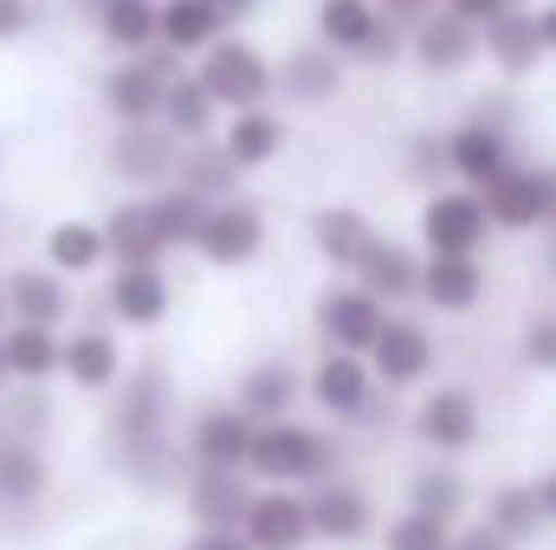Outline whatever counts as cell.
I'll use <instances>...</instances> for the list:
<instances>
[{
  "instance_id": "6da1fadb",
  "label": "cell",
  "mask_w": 556,
  "mask_h": 550,
  "mask_svg": "<svg viewBox=\"0 0 556 550\" xmlns=\"http://www.w3.org/2000/svg\"><path fill=\"white\" fill-rule=\"evenodd\" d=\"M253 486H278V492H311L324 479L343 473V440L330 427H311V421H266L253 434V460H247Z\"/></svg>"
},
{
  "instance_id": "7a4b0ae2",
  "label": "cell",
  "mask_w": 556,
  "mask_h": 550,
  "mask_svg": "<svg viewBox=\"0 0 556 550\" xmlns=\"http://www.w3.org/2000/svg\"><path fill=\"white\" fill-rule=\"evenodd\" d=\"M194 78H201V91L233 117V111H260V104H273L278 98V59L266 46H253L247 33H227L214 52H201L194 59Z\"/></svg>"
},
{
  "instance_id": "3957f363",
  "label": "cell",
  "mask_w": 556,
  "mask_h": 550,
  "mask_svg": "<svg viewBox=\"0 0 556 550\" xmlns=\"http://www.w3.org/2000/svg\"><path fill=\"white\" fill-rule=\"evenodd\" d=\"M492 214H485V195H472V188H433L427 201H420L415 214V247L427 260H485V247H492Z\"/></svg>"
},
{
  "instance_id": "277c9868",
  "label": "cell",
  "mask_w": 556,
  "mask_h": 550,
  "mask_svg": "<svg viewBox=\"0 0 556 550\" xmlns=\"http://www.w3.org/2000/svg\"><path fill=\"white\" fill-rule=\"evenodd\" d=\"M311 26H317V46H330L343 65H402L408 59V33H395L376 0H317Z\"/></svg>"
},
{
  "instance_id": "5b68a950",
  "label": "cell",
  "mask_w": 556,
  "mask_h": 550,
  "mask_svg": "<svg viewBox=\"0 0 556 550\" xmlns=\"http://www.w3.org/2000/svg\"><path fill=\"white\" fill-rule=\"evenodd\" d=\"M188 65L175 59V52H142V59H117L104 78H98V104H104V117L117 124V130H142V124H155L162 117V98H168V85L181 78Z\"/></svg>"
},
{
  "instance_id": "8992f818",
  "label": "cell",
  "mask_w": 556,
  "mask_h": 550,
  "mask_svg": "<svg viewBox=\"0 0 556 550\" xmlns=\"http://www.w3.org/2000/svg\"><path fill=\"white\" fill-rule=\"evenodd\" d=\"M511 162H525V155H518V142H511V124H505L492 104H479L472 117H459V124L446 130V182H453V188L485 195Z\"/></svg>"
},
{
  "instance_id": "52a82bcc",
  "label": "cell",
  "mask_w": 556,
  "mask_h": 550,
  "mask_svg": "<svg viewBox=\"0 0 556 550\" xmlns=\"http://www.w3.org/2000/svg\"><path fill=\"white\" fill-rule=\"evenodd\" d=\"M304 396L317 402V414H324V421H337V427H363V421H376L382 383H376L369 357H343V350H324V357L304 370Z\"/></svg>"
},
{
  "instance_id": "ba28073f",
  "label": "cell",
  "mask_w": 556,
  "mask_h": 550,
  "mask_svg": "<svg viewBox=\"0 0 556 550\" xmlns=\"http://www.w3.org/2000/svg\"><path fill=\"white\" fill-rule=\"evenodd\" d=\"M408 434H415L433 460H459V453H472L485 440V409H479V396L466 383H440V389H427L415 402Z\"/></svg>"
},
{
  "instance_id": "9c48e42d",
  "label": "cell",
  "mask_w": 556,
  "mask_h": 550,
  "mask_svg": "<svg viewBox=\"0 0 556 550\" xmlns=\"http://www.w3.org/2000/svg\"><path fill=\"white\" fill-rule=\"evenodd\" d=\"M485 214L498 234H556V162H511L485 188Z\"/></svg>"
},
{
  "instance_id": "30bf717a",
  "label": "cell",
  "mask_w": 556,
  "mask_h": 550,
  "mask_svg": "<svg viewBox=\"0 0 556 550\" xmlns=\"http://www.w3.org/2000/svg\"><path fill=\"white\" fill-rule=\"evenodd\" d=\"M273 240V221L253 195H233V201H214L207 221H201V240H194V260L214 266V273H240L266 253Z\"/></svg>"
},
{
  "instance_id": "8fae6325",
  "label": "cell",
  "mask_w": 556,
  "mask_h": 550,
  "mask_svg": "<svg viewBox=\"0 0 556 550\" xmlns=\"http://www.w3.org/2000/svg\"><path fill=\"white\" fill-rule=\"evenodd\" d=\"M389 304L382 298H369L363 285H330L324 298H317V311H311V330H317V343L324 350H343V357H369L376 350V337L389 330Z\"/></svg>"
},
{
  "instance_id": "7c38bea8",
  "label": "cell",
  "mask_w": 556,
  "mask_h": 550,
  "mask_svg": "<svg viewBox=\"0 0 556 550\" xmlns=\"http://www.w3.org/2000/svg\"><path fill=\"white\" fill-rule=\"evenodd\" d=\"M433 363H440V343H433V330H427L420 317H408V311H395L389 330H382L376 350H369V370H376L382 396H408V389H420V383L433 376Z\"/></svg>"
},
{
  "instance_id": "4fadbf2b",
  "label": "cell",
  "mask_w": 556,
  "mask_h": 550,
  "mask_svg": "<svg viewBox=\"0 0 556 550\" xmlns=\"http://www.w3.org/2000/svg\"><path fill=\"white\" fill-rule=\"evenodd\" d=\"M253 434H260V421H247L233 402H214V409H201L188 421L181 453H188V466H207V473H247Z\"/></svg>"
},
{
  "instance_id": "5bb4252c",
  "label": "cell",
  "mask_w": 556,
  "mask_h": 550,
  "mask_svg": "<svg viewBox=\"0 0 556 550\" xmlns=\"http://www.w3.org/2000/svg\"><path fill=\"white\" fill-rule=\"evenodd\" d=\"M104 311L117 330H162L175 311V278L168 266H111L104 273Z\"/></svg>"
},
{
  "instance_id": "9a60e30c",
  "label": "cell",
  "mask_w": 556,
  "mask_h": 550,
  "mask_svg": "<svg viewBox=\"0 0 556 550\" xmlns=\"http://www.w3.org/2000/svg\"><path fill=\"white\" fill-rule=\"evenodd\" d=\"M59 383L78 389V396H117L124 389V337L111 324H72Z\"/></svg>"
},
{
  "instance_id": "2e32d148",
  "label": "cell",
  "mask_w": 556,
  "mask_h": 550,
  "mask_svg": "<svg viewBox=\"0 0 556 550\" xmlns=\"http://www.w3.org/2000/svg\"><path fill=\"white\" fill-rule=\"evenodd\" d=\"M304 234H311V253H317L337 278H350L356 266H363V253L382 240V227H376L356 201H324V208H311Z\"/></svg>"
},
{
  "instance_id": "e0dca14e",
  "label": "cell",
  "mask_w": 556,
  "mask_h": 550,
  "mask_svg": "<svg viewBox=\"0 0 556 550\" xmlns=\"http://www.w3.org/2000/svg\"><path fill=\"white\" fill-rule=\"evenodd\" d=\"M304 505H311V532H317V545H330V550H350V545H363V538L376 532V499H369L350 473L311 486Z\"/></svg>"
},
{
  "instance_id": "ac0fdd59",
  "label": "cell",
  "mask_w": 556,
  "mask_h": 550,
  "mask_svg": "<svg viewBox=\"0 0 556 550\" xmlns=\"http://www.w3.org/2000/svg\"><path fill=\"white\" fill-rule=\"evenodd\" d=\"M233 409L247 414V421H291L298 402H304V370L291 363V357H260V363H247L240 376H233V396H227Z\"/></svg>"
},
{
  "instance_id": "d6986e66",
  "label": "cell",
  "mask_w": 556,
  "mask_h": 550,
  "mask_svg": "<svg viewBox=\"0 0 556 550\" xmlns=\"http://www.w3.org/2000/svg\"><path fill=\"white\" fill-rule=\"evenodd\" d=\"M175 168H181V142L168 137L162 124H142V130H117L111 137V175L130 182V195L175 188Z\"/></svg>"
},
{
  "instance_id": "ffe728a7",
  "label": "cell",
  "mask_w": 556,
  "mask_h": 550,
  "mask_svg": "<svg viewBox=\"0 0 556 550\" xmlns=\"http://www.w3.org/2000/svg\"><path fill=\"white\" fill-rule=\"evenodd\" d=\"M253 492H260L253 473H207V466H188V479H181V505H188V525H194V532H240Z\"/></svg>"
},
{
  "instance_id": "44dd1931",
  "label": "cell",
  "mask_w": 556,
  "mask_h": 550,
  "mask_svg": "<svg viewBox=\"0 0 556 550\" xmlns=\"http://www.w3.org/2000/svg\"><path fill=\"white\" fill-rule=\"evenodd\" d=\"M39 266H46V273H59L65 285L111 273L104 221H91V214H65V221H52V227H46V240H39Z\"/></svg>"
},
{
  "instance_id": "7402d4cb",
  "label": "cell",
  "mask_w": 556,
  "mask_h": 550,
  "mask_svg": "<svg viewBox=\"0 0 556 550\" xmlns=\"http://www.w3.org/2000/svg\"><path fill=\"white\" fill-rule=\"evenodd\" d=\"M485 52H479V26H466V20H453L446 7L408 33V65H415L420 78H466L472 65H479Z\"/></svg>"
},
{
  "instance_id": "603a6c76",
  "label": "cell",
  "mask_w": 556,
  "mask_h": 550,
  "mask_svg": "<svg viewBox=\"0 0 556 550\" xmlns=\"http://www.w3.org/2000/svg\"><path fill=\"white\" fill-rule=\"evenodd\" d=\"M479 52H485V65H492L505 85L538 78V65L551 59V52H544V33H538V7H511V13H498V20L479 33Z\"/></svg>"
},
{
  "instance_id": "cb8c5ba5",
  "label": "cell",
  "mask_w": 556,
  "mask_h": 550,
  "mask_svg": "<svg viewBox=\"0 0 556 550\" xmlns=\"http://www.w3.org/2000/svg\"><path fill=\"white\" fill-rule=\"evenodd\" d=\"M240 538L253 550H311L317 532H311V505L304 492H278V486H260L247 518H240Z\"/></svg>"
},
{
  "instance_id": "d4e9b609",
  "label": "cell",
  "mask_w": 556,
  "mask_h": 550,
  "mask_svg": "<svg viewBox=\"0 0 556 550\" xmlns=\"http://www.w3.org/2000/svg\"><path fill=\"white\" fill-rule=\"evenodd\" d=\"M420 266H427V253L408 247V240H395V234H382L369 253H363V266L350 273V285H363L369 298H382L389 311H408L420 298Z\"/></svg>"
},
{
  "instance_id": "484cf974",
  "label": "cell",
  "mask_w": 556,
  "mask_h": 550,
  "mask_svg": "<svg viewBox=\"0 0 556 550\" xmlns=\"http://www.w3.org/2000/svg\"><path fill=\"white\" fill-rule=\"evenodd\" d=\"M7 285V311L13 324H39V330H72V311H78V291L59 273H46L39 260L33 266H13L0 278Z\"/></svg>"
},
{
  "instance_id": "4316f807",
  "label": "cell",
  "mask_w": 556,
  "mask_h": 550,
  "mask_svg": "<svg viewBox=\"0 0 556 550\" xmlns=\"http://www.w3.org/2000/svg\"><path fill=\"white\" fill-rule=\"evenodd\" d=\"M104 240H111V266H168V253H175L149 195H124L104 214Z\"/></svg>"
},
{
  "instance_id": "83f0119b",
  "label": "cell",
  "mask_w": 556,
  "mask_h": 550,
  "mask_svg": "<svg viewBox=\"0 0 556 550\" xmlns=\"http://www.w3.org/2000/svg\"><path fill=\"white\" fill-rule=\"evenodd\" d=\"M343 85H350V65L330 52V46H291L285 59H278V98H291L298 111H317V104H337L343 98Z\"/></svg>"
},
{
  "instance_id": "f1b7e54d",
  "label": "cell",
  "mask_w": 556,
  "mask_h": 550,
  "mask_svg": "<svg viewBox=\"0 0 556 550\" xmlns=\"http://www.w3.org/2000/svg\"><path fill=\"white\" fill-rule=\"evenodd\" d=\"M227 33H240V20L220 0H162V52H175L181 65L214 52Z\"/></svg>"
},
{
  "instance_id": "f546056e",
  "label": "cell",
  "mask_w": 556,
  "mask_h": 550,
  "mask_svg": "<svg viewBox=\"0 0 556 550\" xmlns=\"http://www.w3.org/2000/svg\"><path fill=\"white\" fill-rule=\"evenodd\" d=\"M220 149H227V162L240 168V175H260V168H273L278 155H285V142H291V124H285V111L278 104H260V111H233L227 124H220Z\"/></svg>"
},
{
  "instance_id": "4dcf8cb0",
  "label": "cell",
  "mask_w": 556,
  "mask_h": 550,
  "mask_svg": "<svg viewBox=\"0 0 556 550\" xmlns=\"http://www.w3.org/2000/svg\"><path fill=\"white\" fill-rule=\"evenodd\" d=\"M98 33V46H111L117 59H142L162 46V0H98V13L85 20Z\"/></svg>"
},
{
  "instance_id": "1f68e13d",
  "label": "cell",
  "mask_w": 556,
  "mask_h": 550,
  "mask_svg": "<svg viewBox=\"0 0 556 550\" xmlns=\"http://www.w3.org/2000/svg\"><path fill=\"white\" fill-rule=\"evenodd\" d=\"M0 363H7V376H13V389H46V383H59V363H65V330L7 324V330H0Z\"/></svg>"
},
{
  "instance_id": "d6a6232c",
  "label": "cell",
  "mask_w": 556,
  "mask_h": 550,
  "mask_svg": "<svg viewBox=\"0 0 556 550\" xmlns=\"http://www.w3.org/2000/svg\"><path fill=\"white\" fill-rule=\"evenodd\" d=\"M485 291H492L485 260H427V266H420V304L440 311V317H466V311H479Z\"/></svg>"
},
{
  "instance_id": "836d02e7",
  "label": "cell",
  "mask_w": 556,
  "mask_h": 550,
  "mask_svg": "<svg viewBox=\"0 0 556 550\" xmlns=\"http://www.w3.org/2000/svg\"><path fill=\"white\" fill-rule=\"evenodd\" d=\"M168 137L181 142V149H194V142H214L220 137V124H227V111L201 91V78H194V65L168 85V98H162V117H155Z\"/></svg>"
},
{
  "instance_id": "e575fe53",
  "label": "cell",
  "mask_w": 556,
  "mask_h": 550,
  "mask_svg": "<svg viewBox=\"0 0 556 550\" xmlns=\"http://www.w3.org/2000/svg\"><path fill=\"white\" fill-rule=\"evenodd\" d=\"M479 525H492V532H498L511 550L538 545V532H551V525H544V505H538V486H531V479H498V486L485 492V512H479Z\"/></svg>"
},
{
  "instance_id": "d590c367",
  "label": "cell",
  "mask_w": 556,
  "mask_h": 550,
  "mask_svg": "<svg viewBox=\"0 0 556 550\" xmlns=\"http://www.w3.org/2000/svg\"><path fill=\"white\" fill-rule=\"evenodd\" d=\"M52 492V460L39 440H0V505L26 512Z\"/></svg>"
},
{
  "instance_id": "8d00e7d4",
  "label": "cell",
  "mask_w": 556,
  "mask_h": 550,
  "mask_svg": "<svg viewBox=\"0 0 556 550\" xmlns=\"http://www.w3.org/2000/svg\"><path fill=\"white\" fill-rule=\"evenodd\" d=\"M466 479H459V466H446V460H433V466H420L408 473V492H402V505L420 512V518H440V525H466Z\"/></svg>"
},
{
  "instance_id": "74e56055",
  "label": "cell",
  "mask_w": 556,
  "mask_h": 550,
  "mask_svg": "<svg viewBox=\"0 0 556 550\" xmlns=\"http://www.w3.org/2000/svg\"><path fill=\"white\" fill-rule=\"evenodd\" d=\"M247 175L227 162V149L220 142H194V149H181V168H175V188H188V195H201L207 208L214 201H233V195H247L240 188Z\"/></svg>"
},
{
  "instance_id": "f35d334b",
  "label": "cell",
  "mask_w": 556,
  "mask_h": 550,
  "mask_svg": "<svg viewBox=\"0 0 556 550\" xmlns=\"http://www.w3.org/2000/svg\"><path fill=\"white\" fill-rule=\"evenodd\" d=\"M155 201V221H162V234H168V247L181 253H194V240H201V221H207V201L201 195H188V188H155L149 195Z\"/></svg>"
},
{
  "instance_id": "ab89813d",
  "label": "cell",
  "mask_w": 556,
  "mask_h": 550,
  "mask_svg": "<svg viewBox=\"0 0 556 550\" xmlns=\"http://www.w3.org/2000/svg\"><path fill=\"white\" fill-rule=\"evenodd\" d=\"M0 427H7V440H46V427H52V402H46V389H7V402H0Z\"/></svg>"
},
{
  "instance_id": "60d3db41",
  "label": "cell",
  "mask_w": 556,
  "mask_h": 550,
  "mask_svg": "<svg viewBox=\"0 0 556 550\" xmlns=\"http://www.w3.org/2000/svg\"><path fill=\"white\" fill-rule=\"evenodd\" d=\"M382 550H453V525H440V518H420V512H395L389 525H382Z\"/></svg>"
},
{
  "instance_id": "b9f144b4",
  "label": "cell",
  "mask_w": 556,
  "mask_h": 550,
  "mask_svg": "<svg viewBox=\"0 0 556 550\" xmlns=\"http://www.w3.org/2000/svg\"><path fill=\"white\" fill-rule=\"evenodd\" d=\"M402 175L433 195V182L446 188V130H415L408 149H402Z\"/></svg>"
},
{
  "instance_id": "7bdbcfd3",
  "label": "cell",
  "mask_w": 556,
  "mask_h": 550,
  "mask_svg": "<svg viewBox=\"0 0 556 550\" xmlns=\"http://www.w3.org/2000/svg\"><path fill=\"white\" fill-rule=\"evenodd\" d=\"M518 357H525V370L556 376V311H531V317H525V330H518Z\"/></svg>"
},
{
  "instance_id": "ee69618b",
  "label": "cell",
  "mask_w": 556,
  "mask_h": 550,
  "mask_svg": "<svg viewBox=\"0 0 556 550\" xmlns=\"http://www.w3.org/2000/svg\"><path fill=\"white\" fill-rule=\"evenodd\" d=\"M382 7V20L395 26V33H415V26H427L433 13H440V0H376Z\"/></svg>"
},
{
  "instance_id": "f6af8a7d",
  "label": "cell",
  "mask_w": 556,
  "mask_h": 550,
  "mask_svg": "<svg viewBox=\"0 0 556 550\" xmlns=\"http://www.w3.org/2000/svg\"><path fill=\"white\" fill-rule=\"evenodd\" d=\"M33 26H39V0H0V46L26 39Z\"/></svg>"
},
{
  "instance_id": "bcb514c9",
  "label": "cell",
  "mask_w": 556,
  "mask_h": 550,
  "mask_svg": "<svg viewBox=\"0 0 556 550\" xmlns=\"http://www.w3.org/2000/svg\"><path fill=\"white\" fill-rule=\"evenodd\" d=\"M440 7H446L453 20H466V26H479V33H485L498 13H511V7H525V0H440Z\"/></svg>"
},
{
  "instance_id": "7dc6e473",
  "label": "cell",
  "mask_w": 556,
  "mask_h": 550,
  "mask_svg": "<svg viewBox=\"0 0 556 550\" xmlns=\"http://www.w3.org/2000/svg\"><path fill=\"white\" fill-rule=\"evenodd\" d=\"M453 550H511V545H505L492 525H479V518H472V525H459V532H453Z\"/></svg>"
},
{
  "instance_id": "c3c4849f",
  "label": "cell",
  "mask_w": 556,
  "mask_h": 550,
  "mask_svg": "<svg viewBox=\"0 0 556 550\" xmlns=\"http://www.w3.org/2000/svg\"><path fill=\"white\" fill-rule=\"evenodd\" d=\"M181 550H253V545H247L240 532H194Z\"/></svg>"
},
{
  "instance_id": "681fc988",
  "label": "cell",
  "mask_w": 556,
  "mask_h": 550,
  "mask_svg": "<svg viewBox=\"0 0 556 550\" xmlns=\"http://www.w3.org/2000/svg\"><path fill=\"white\" fill-rule=\"evenodd\" d=\"M531 486H538V505H544V525L556 532V466H544V473H538Z\"/></svg>"
},
{
  "instance_id": "f907efd6",
  "label": "cell",
  "mask_w": 556,
  "mask_h": 550,
  "mask_svg": "<svg viewBox=\"0 0 556 550\" xmlns=\"http://www.w3.org/2000/svg\"><path fill=\"white\" fill-rule=\"evenodd\" d=\"M538 33H544V52L556 59V0H538Z\"/></svg>"
},
{
  "instance_id": "816d5d0a",
  "label": "cell",
  "mask_w": 556,
  "mask_h": 550,
  "mask_svg": "<svg viewBox=\"0 0 556 550\" xmlns=\"http://www.w3.org/2000/svg\"><path fill=\"white\" fill-rule=\"evenodd\" d=\"M544 278L556 285V234H544Z\"/></svg>"
},
{
  "instance_id": "f5cc1de1",
  "label": "cell",
  "mask_w": 556,
  "mask_h": 550,
  "mask_svg": "<svg viewBox=\"0 0 556 550\" xmlns=\"http://www.w3.org/2000/svg\"><path fill=\"white\" fill-rule=\"evenodd\" d=\"M220 7H227V13H233V20H247V13H253V7H260V0H220Z\"/></svg>"
},
{
  "instance_id": "db71d44e",
  "label": "cell",
  "mask_w": 556,
  "mask_h": 550,
  "mask_svg": "<svg viewBox=\"0 0 556 550\" xmlns=\"http://www.w3.org/2000/svg\"><path fill=\"white\" fill-rule=\"evenodd\" d=\"M7 324H13V311H7V285H0V330H7Z\"/></svg>"
},
{
  "instance_id": "11a10c76",
  "label": "cell",
  "mask_w": 556,
  "mask_h": 550,
  "mask_svg": "<svg viewBox=\"0 0 556 550\" xmlns=\"http://www.w3.org/2000/svg\"><path fill=\"white\" fill-rule=\"evenodd\" d=\"M72 7H78V13H85V20H91V13H98V0H72Z\"/></svg>"
},
{
  "instance_id": "9f6ffc18",
  "label": "cell",
  "mask_w": 556,
  "mask_h": 550,
  "mask_svg": "<svg viewBox=\"0 0 556 550\" xmlns=\"http://www.w3.org/2000/svg\"><path fill=\"white\" fill-rule=\"evenodd\" d=\"M7 389H13V376H7V363H0V402H7Z\"/></svg>"
},
{
  "instance_id": "6f0895ef",
  "label": "cell",
  "mask_w": 556,
  "mask_h": 550,
  "mask_svg": "<svg viewBox=\"0 0 556 550\" xmlns=\"http://www.w3.org/2000/svg\"><path fill=\"white\" fill-rule=\"evenodd\" d=\"M0 440H7V427H0Z\"/></svg>"
}]
</instances>
